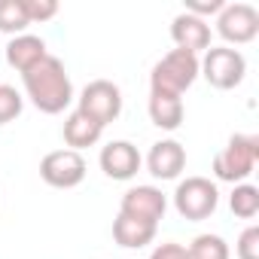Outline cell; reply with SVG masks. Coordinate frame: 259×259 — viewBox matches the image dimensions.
Listing matches in <instances>:
<instances>
[{"label":"cell","mask_w":259,"mask_h":259,"mask_svg":"<svg viewBox=\"0 0 259 259\" xmlns=\"http://www.w3.org/2000/svg\"><path fill=\"white\" fill-rule=\"evenodd\" d=\"M22 7L28 13V22H46L58 13V4L55 0H22Z\"/></svg>","instance_id":"44dd1931"},{"label":"cell","mask_w":259,"mask_h":259,"mask_svg":"<svg viewBox=\"0 0 259 259\" xmlns=\"http://www.w3.org/2000/svg\"><path fill=\"white\" fill-rule=\"evenodd\" d=\"M101 132H104V125H98V122H95L92 116H85L82 110H73V113L67 116V122H64V141H67V147H73V153L82 150V147L98 144Z\"/></svg>","instance_id":"4fadbf2b"},{"label":"cell","mask_w":259,"mask_h":259,"mask_svg":"<svg viewBox=\"0 0 259 259\" xmlns=\"http://www.w3.org/2000/svg\"><path fill=\"white\" fill-rule=\"evenodd\" d=\"M25 79V92L34 101L37 110L43 113H61L70 101H73V85L70 76L64 70V64L55 55H46L43 61H37L31 70L22 73Z\"/></svg>","instance_id":"6da1fadb"},{"label":"cell","mask_w":259,"mask_h":259,"mask_svg":"<svg viewBox=\"0 0 259 259\" xmlns=\"http://www.w3.org/2000/svg\"><path fill=\"white\" fill-rule=\"evenodd\" d=\"M217 31L223 40L229 43H250L256 34H259V13L250 7V4H229L220 10V19H217Z\"/></svg>","instance_id":"ba28073f"},{"label":"cell","mask_w":259,"mask_h":259,"mask_svg":"<svg viewBox=\"0 0 259 259\" xmlns=\"http://www.w3.org/2000/svg\"><path fill=\"white\" fill-rule=\"evenodd\" d=\"M49 52H46V43L40 37H31V34H22L16 37L10 46H7V61L16 67V70H31L37 61H43Z\"/></svg>","instance_id":"5bb4252c"},{"label":"cell","mask_w":259,"mask_h":259,"mask_svg":"<svg viewBox=\"0 0 259 259\" xmlns=\"http://www.w3.org/2000/svg\"><path fill=\"white\" fill-rule=\"evenodd\" d=\"M238 259H259V229L250 226L238 238Z\"/></svg>","instance_id":"7402d4cb"},{"label":"cell","mask_w":259,"mask_h":259,"mask_svg":"<svg viewBox=\"0 0 259 259\" xmlns=\"http://www.w3.org/2000/svg\"><path fill=\"white\" fill-rule=\"evenodd\" d=\"M223 7H226L223 0H210V4H186V13H189V16H198V19H201L204 13H220Z\"/></svg>","instance_id":"cb8c5ba5"},{"label":"cell","mask_w":259,"mask_h":259,"mask_svg":"<svg viewBox=\"0 0 259 259\" xmlns=\"http://www.w3.org/2000/svg\"><path fill=\"white\" fill-rule=\"evenodd\" d=\"M76 110L92 116L98 125H107V122H113L122 113V92L113 82H107V79H95V82H89L82 89Z\"/></svg>","instance_id":"8992f818"},{"label":"cell","mask_w":259,"mask_h":259,"mask_svg":"<svg viewBox=\"0 0 259 259\" xmlns=\"http://www.w3.org/2000/svg\"><path fill=\"white\" fill-rule=\"evenodd\" d=\"M22 113V95L13 85H0V125L13 122Z\"/></svg>","instance_id":"ffe728a7"},{"label":"cell","mask_w":259,"mask_h":259,"mask_svg":"<svg viewBox=\"0 0 259 259\" xmlns=\"http://www.w3.org/2000/svg\"><path fill=\"white\" fill-rule=\"evenodd\" d=\"M229 204H232L235 217L250 220V217H256V213H259V189H256V186H247V183H244V186H235V192H232Z\"/></svg>","instance_id":"ac0fdd59"},{"label":"cell","mask_w":259,"mask_h":259,"mask_svg":"<svg viewBox=\"0 0 259 259\" xmlns=\"http://www.w3.org/2000/svg\"><path fill=\"white\" fill-rule=\"evenodd\" d=\"M150 259H189V253H186V247H183V244L168 241V244H159V247L153 250V256H150Z\"/></svg>","instance_id":"603a6c76"},{"label":"cell","mask_w":259,"mask_h":259,"mask_svg":"<svg viewBox=\"0 0 259 259\" xmlns=\"http://www.w3.org/2000/svg\"><path fill=\"white\" fill-rule=\"evenodd\" d=\"M198 76V58L192 52H183V49H174L168 52L150 73V85H153V95H174L180 98Z\"/></svg>","instance_id":"7a4b0ae2"},{"label":"cell","mask_w":259,"mask_h":259,"mask_svg":"<svg viewBox=\"0 0 259 259\" xmlns=\"http://www.w3.org/2000/svg\"><path fill=\"white\" fill-rule=\"evenodd\" d=\"M150 119L165 128V132H174L183 122V101L174 95H153L150 92Z\"/></svg>","instance_id":"2e32d148"},{"label":"cell","mask_w":259,"mask_h":259,"mask_svg":"<svg viewBox=\"0 0 259 259\" xmlns=\"http://www.w3.org/2000/svg\"><path fill=\"white\" fill-rule=\"evenodd\" d=\"M171 37H174L177 49L192 52V55L201 52V49H210V28L204 25V19L189 16V13H180L171 22Z\"/></svg>","instance_id":"8fae6325"},{"label":"cell","mask_w":259,"mask_h":259,"mask_svg":"<svg viewBox=\"0 0 259 259\" xmlns=\"http://www.w3.org/2000/svg\"><path fill=\"white\" fill-rule=\"evenodd\" d=\"M183 165H186V150L177 141H159V144H153V150L147 156V168L159 180H174L183 171Z\"/></svg>","instance_id":"7c38bea8"},{"label":"cell","mask_w":259,"mask_h":259,"mask_svg":"<svg viewBox=\"0 0 259 259\" xmlns=\"http://www.w3.org/2000/svg\"><path fill=\"white\" fill-rule=\"evenodd\" d=\"M189 259H229V247L220 235H198L186 247Z\"/></svg>","instance_id":"e0dca14e"},{"label":"cell","mask_w":259,"mask_h":259,"mask_svg":"<svg viewBox=\"0 0 259 259\" xmlns=\"http://www.w3.org/2000/svg\"><path fill=\"white\" fill-rule=\"evenodd\" d=\"M259 159V138L256 135H235L213 159V174L220 180H244L253 174V165Z\"/></svg>","instance_id":"3957f363"},{"label":"cell","mask_w":259,"mask_h":259,"mask_svg":"<svg viewBox=\"0 0 259 259\" xmlns=\"http://www.w3.org/2000/svg\"><path fill=\"white\" fill-rule=\"evenodd\" d=\"M28 25L31 22H28L22 0H0V31L16 34V31H25Z\"/></svg>","instance_id":"d6986e66"},{"label":"cell","mask_w":259,"mask_h":259,"mask_svg":"<svg viewBox=\"0 0 259 259\" xmlns=\"http://www.w3.org/2000/svg\"><path fill=\"white\" fill-rule=\"evenodd\" d=\"M40 177L55 189H73L85 177V162L73 150H55L40 162Z\"/></svg>","instance_id":"52a82bcc"},{"label":"cell","mask_w":259,"mask_h":259,"mask_svg":"<svg viewBox=\"0 0 259 259\" xmlns=\"http://www.w3.org/2000/svg\"><path fill=\"white\" fill-rule=\"evenodd\" d=\"M198 70H204V79L213 89H235V85H241V79L247 73V61L238 49L217 46V49H207Z\"/></svg>","instance_id":"5b68a950"},{"label":"cell","mask_w":259,"mask_h":259,"mask_svg":"<svg viewBox=\"0 0 259 259\" xmlns=\"http://www.w3.org/2000/svg\"><path fill=\"white\" fill-rule=\"evenodd\" d=\"M101 168L113 180H132L141 171V153L128 141H113L101 150Z\"/></svg>","instance_id":"30bf717a"},{"label":"cell","mask_w":259,"mask_h":259,"mask_svg":"<svg viewBox=\"0 0 259 259\" xmlns=\"http://www.w3.org/2000/svg\"><path fill=\"white\" fill-rule=\"evenodd\" d=\"M217 201H220V192L217 186L207 180V177H186L177 192H174V207L180 217L198 223V220H207L213 210H217Z\"/></svg>","instance_id":"277c9868"},{"label":"cell","mask_w":259,"mask_h":259,"mask_svg":"<svg viewBox=\"0 0 259 259\" xmlns=\"http://www.w3.org/2000/svg\"><path fill=\"white\" fill-rule=\"evenodd\" d=\"M165 207H168V201L156 186H138L122 195L119 213L132 217V220H144V223H159L165 217Z\"/></svg>","instance_id":"9c48e42d"},{"label":"cell","mask_w":259,"mask_h":259,"mask_svg":"<svg viewBox=\"0 0 259 259\" xmlns=\"http://www.w3.org/2000/svg\"><path fill=\"white\" fill-rule=\"evenodd\" d=\"M113 238L119 247H147L156 238V223H144V220H132L119 213L113 223Z\"/></svg>","instance_id":"9a60e30c"}]
</instances>
